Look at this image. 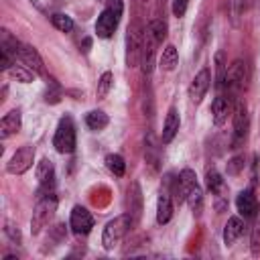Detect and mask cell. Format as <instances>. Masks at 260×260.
<instances>
[{"mask_svg": "<svg viewBox=\"0 0 260 260\" xmlns=\"http://www.w3.org/2000/svg\"><path fill=\"white\" fill-rule=\"evenodd\" d=\"M122 12H124V2L122 0H108V6L98 16L95 35L100 39H110L114 35V30L118 28V22H120Z\"/></svg>", "mask_w": 260, "mask_h": 260, "instance_id": "6da1fadb", "label": "cell"}, {"mask_svg": "<svg viewBox=\"0 0 260 260\" xmlns=\"http://www.w3.org/2000/svg\"><path fill=\"white\" fill-rule=\"evenodd\" d=\"M57 211V197L55 193H47L43 197H39L35 209H32V217H30V234L37 236L43 232V228L49 225V221L53 219Z\"/></svg>", "mask_w": 260, "mask_h": 260, "instance_id": "7a4b0ae2", "label": "cell"}, {"mask_svg": "<svg viewBox=\"0 0 260 260\" xmlns=\"http://www.w3.org/2000/svg\"><path fill=\"white\" fill-rule=\"evenodd\" d=\"M132 225H134V219L130 213H122V215L110 219L104 228V234H102V246L106 250H114L122 242V238L130 232Z\"/></svg>", "mask_w": 260, "mask_h": 260, "instance_id": "3957f363", "label": "cell"}, {"mask_svg": "<svg viewBox=\"0 0 260 260\" xmlns=\"http://www.w3.org/2000/svg\"><path fill=\"white\" fill-rule=\"evenodd\" d=\"M53 146L59 154H71L75 150V126L71 116H63L59 120L53 136Z\"/></svg>", "mask_w": 260, "mask_h": 260, "instance_id": "277c9868", "label": "cell"}, {"mask_svg": "<svg viewBox=\"0 0 260 260\" xmlns=\"http://www.w3.org/2000/svg\"><path fill=\"white\" fill-rule=\"evenodd\" d=\"M179 179H181V185H183V191H185V201L189 203L191 211L199 215L201 209H203V191H201V187L197 183L195 173L191 169H183Z\"/></svg>", "mask_w": 260, "mask_h": 260, "instance_id": "5b68a950", "label": "cell"}, {"mask_svg": "<svg viewBox=\"0 0 260 260\" xmlns=\"http://www.w3.org/2000/svg\"><path fill=\"white\" fill-rule=\"evenodd\" d=\"M142 41H144V28L140 26V22H132L126 30V65L128 67H134L140 63Z\"/></svg>", "mask_w": 260, "mask_h": 260, "instance_id": "8992f818", "label": "cell"}, {"mask_svg": "<svg viewBox=\"0 0 260 260\" xmlns=\"http://www.w3.org/2000/svg\"><path fill=\"white\" fill-rule=\"evenodd\" d=\"M205 187L215 199V209L223 211L228 207V185H225V181L221 179V175L217 173L215 167H207V171H205Z\"/></svg>", "mask_w": 260, "mask_h": 260, "instance_id": "52a82bcc", "label": "cell"}, {"mask_svg": "<svg viewBox=\"0 0 260 260\" xmlns=\"http://www.w3.org/2000/svg\"><path fill=\"white\" fill-rule=\"evenodd\" d=\"M32 162H35V146L24 144L12 154V158L6 165V171L10 175H22L32 167Z\"/></svg>", "mask_w": 260, "mask_h": 260, "instance_id": "ba28073f", "label": "cell"}, {"mask_svg": "<svg viewBox=\"0 0 260 260\" xmlns=\"http://www.w3.org/2000/svg\"><path fill=\"white\" fill-rule=\"evenodd\" d=\"M248 128H250L248 108H246V104L240 102L234 108V140H232V148H238L240 144H244V140L248 136Z\"/></svg>", "mask_w": 260, "mask_h": 260, "instance_id": "9c48e42d", "label": "cell"}, {"mask_svg": "<svg viewBox=\"0 0 260 260\" xmlns=\"http://www.w3.org/2000/svg\"><path fill=\"white\" fill-rule=\"evenodd\" d=\"M248 79H250V69H248V63L238 59L234 61L230 67H228V77H225V87L232 89V91H238V89H244L248 85Z\"/></svg>", "mask_w": 260, "mask_h": 260, "instance_id": "30bf717a", "label": "cell"}, {"mask_svg": "<svg viewBox=\"0 0 260 260\" xmlns=\"http://www.w3.org/2000/svg\"><path fill=\"white\" fill-rule=\"evenodd\" d=\"M156 45H158V41L154 39L150 26H146V28H144V41H142V53H140V67H142V73H144V75L152 73V69H154Z\"/></svg>", "mask_w": 260, "mask_h": 260, "instance_id": "8fae6325", "label": "cell"}, {"mask_svg": "<svg viewBox=\"0 0 260 260\" xmlns=\"http://www.w3.org/2000/svg\"><path fill=\"white\" fill-rule=\"evenodd\" d=\"M69 225L75 236H87L93 228V217L83 205H75L69 215Z\"/></svg>", "mask_w": 260, "mask_h": 260, "instance_id": "7c38bea8", "label": "cell"}, {"mask_svg": "<svg viewBox=\"0 0 260 260\" xmlns=\"http://www.w3.org/2000/svg\"><path fill=\"white\" fill-rule=\"evenodd\" d=\"M209 85H211V73H209L207 67H203V69L193 77V81H191V85H189V100H191V104H195V106L201 104V100H203V95L207 93Z\"/></svg>", "mask_w": 260, "mask_h": 260, "instance_id": "4fadbf2b", "label": "cell"}, {"mask_svg": "<svg viewBox=\"0 0 260 260\" xmlns=\"http://www.w3.org/2000/svg\"><path fill=\"white\" fill-rule=\"evenodd\" d=\"M234 108H236V106H234V98H232V95H225V93H219V95L213 100V104H211L213 124H215V126L225 124L228 116L234 114Z\"/></svg>", "mask_w": 260, "mask_h": 260, "instance_id": "5bb4252c", "label": "cell"}, {"mask_svg": "<svg viewBox=\"0 0 260 260\" xmlns=\"http://www.w3.org/2000/svg\"><path fill=\"white\" fill-rule=\"evenodd\" d=\"M37 181L41 185L39 189V197L47 195V193H53V185H55V167L49 158H43L39 165H37Z\"/></svg>", "mask_w": 260, "mask_h": 260, "instance_id": "9a60e30c", "label": "cell"}, {"mask_svg": "<svg viewBox=\"0 0 260 260\" xmlns=\"http://www.w3.org/2000/svg\"><path fill=\"white\" fill-rule=\"evenodd\" d=\"M236 207H238V213H240L244 219L254 217V213H256V209H258V199H256L254 191H252V189L240 191L238 197H236Z\"/></svg>", "mask_w": 260, "mask_h": 260, "instance_id": "2e32d148", "label": "cell"}, {"mask_svg": "<svg viewBox=\"0 0 260 260\" xmlns=\"http://www.w3.org/2000/svg\"><path fill=\"white\" fill-rule=\"evenodd\" d=\"M18 59L32 71V73H45V67H43V59L39 55V51L32 47V45H20V51H18Z\"/></svg>", "mask_w": 260, "mask_h": 260, "instance_id": "e0dca14e", "label": "cell"}, {"mask_svg": "<svg viewBox=\"0 0 260 260\" xmlns=\"http://www.w3.org/2000/svg\"><path fill=\"white\" fill-rule=\"evenodd\" d=\"M22 126V114L20 110H10L8 114H4V118L0 120V138H10L12 134H16Z\"/></svg>", "mask_w": 260, "mask_h": 260, "instance_id": "ac0fdd59", "label": "cell"}, {"mask_svg": "<svg viewBox=\"0 0 260 260\" xmlns=\"http://www.w3.org/2000/svg\"><path fill=\"white\" fill-rule=\"evenodd\" d=\"M173 217V195L160 187V193H158V199H156V221L162 225V223H169Z\"/></svg>", "mask_w": 260, "mask_h": 260, "instance_id": "d6986e66", "label": "cell"}, {"mask_svg": "<svg viewBox=\"0 0 260 260\" xmlns=\"http://www.w3.org/2000/svg\"><path fill=\"white\" fill-rule=\"evenodd\" d=\"M179 126H181V118H179L177 108H169V112H167V116H165V124H162L160 142H162V144H169V142L177 136Z\"/></svg>", "mask_w": 260, "mask_h": 260, "instance_id": "ffe728a7", "label": "cell"}, {"mask_svg": "<svg viewBox=\"0 0 260 260\" xmlns=\"http://www.w3.org/2000/svg\"><path fill=\"white\" fill-rule=\"evenodd\" d=\"M244 219L242 217H238V215H232L230 219H228V223H225V228H223V244L225 246H232L242 234H244Z\"/></svg>", "mask_w": 260, "mask_h": 260, "instance_id": "44dd1931", "label": "cell"}, {"mask_svg": "<svg viewBox=\"0 0 260 260\" xmlns=\"http://www.w3.org/2000/svg\"><path fill=\"white\" fill-rule=\"evenodd\" d=\"M128 203H130V215L134 219V223L140 219V213H142V193H140V185L134 181L128 189Z\"/></svg>", "mask_w": 260, "mask_h": 260, "instance_id": "7402d4cb", "label": "cell"}, {"mask_svg": "<svg viewBox=\"0 0 260 260\" xmlns=\"http://www.w3.org/2000/svg\"><path fill=\"white\" fill-rule=\"evenodd\" d=\"M215 87L217 89H223L225 87V77H228V61H225V53L223 51H217L215 57Z\"/></svg>", "mask_w": 260, "mask_h": 260, "instance_id": "603a6c76", "label": "cell"}, {"mask_svg": "<svg viewBox=\"0 0 260 260\" xmlns=\"http://www.w3.org/2000/svg\"><path fill=\"white\" fill-rule=\"evenodd\" d=\"M85 124H87L89 130L100 132V130H104V128L110 124V118H108V114H104L102 110H91V112L85 114Z\"/></svg>", "mask_w": 260, "mask_h": 260, "instance_id": "cb8c5ba5", "label": "cell"}, {"mask_svg": "<svg viewBox=\"0 0 260 260\" xmlns=\"http://www.w3.org/2000/svg\"><path fill=\"white\" fill-rule=\"evenodd\" d=\"M177 63H179V53H177L175 45H167V47L162 49V57H160V67H162L165 71H173V69L177 67Z\"/></svg>", "mask_w": 260, "mask_h": 260, "instance_id": "d4e9b609", "label": "cell"}, {"mask_svg": "<svg viewBox=\"0 0 260 260\" xmlns=\"http://www.w3.org/2000/svg\"><path fill=\"white\" fill-rule=\"evenodd\" d=\"M106 167H108V171H110L114 177H122V175L126 173V162H124V158H122L120 154H116V152L106 154Z\"/></svg>", "mask_w": 260, "mask_h": 260, "instance_id": "484cf974", "label": "cell"}, {"mask_svg": "<svg viewBox=\"0 0 260 260\" xmlns=\"http://www.w3.org/2000/svg\"><path fill=\"white\" fill-rule=\"evenodd\" d=\"M250 250L252 256H260V203L254 213V225H252V236H250Z\"/></svg>", "mask_w": 260, "mask_h": 260, "instance_id": "4316f807", "label": "cell"}, {"mask_svg": "<svg viewBox=\"0 0 260 260\" xmlns=\"http://www.w3.org/2000/svg\"><path fill=\"white\" fill-rule=\"evenodd\" d=\"M12 79H16V81H20V83H30L32 81V71L26 67V65H12L8 71H6Z\"/></svg>", "mask_w": 260, "mask_h": 260, "instance_id": "83f0119b", "label": "cell"}, {"mask_svg": "<svg viewBox=\"0 0 260 260\" xmlns=\"http://www.w3.org/2000/svg\"><path fill=\"white\" fill-rule=\"evenodd\" d=\"M112 85H114V75L110 71H104L102 77H100V81H98V89H95L98 100H106V95L110 93Z\"/></svg>", "mask_w": 260, "mask_h": 260, "instance_id": "f1b7e54d", "label": "cell"}, {"mask_svg": "<svg viewBox=\"0 0 260 260\" xmlns=\"http://www.w3.org/2000/svg\"><path fill=\"white\" fill-rule=\"evenodd\" d=\"M51 22H53V26H55L57 30H61V32H71V30H73V20H71V16H67V14H63V12H55V14L51 16Z\"/></svg>", "mask_w": 260, "mask_h": 260, "instance_id": "f546056e", "label": "cell"}, {"mask_svg": "<svg viewBox=\"0 0 260 260\" xmlns=\"http://www.w3.org/2000/svg\"><path fill=\"white\" fill-rule=\"evenodd\" d=\"M148 26H150V30H152V35H154V39L158 41V45L167 39V22L162 20V18H154L152 22H148Z\"/></svg>", "mask_w": 260, "mask_h": 260, "instance_id": "4dcf8cb0", "label": "cell"}, {"mask_svg": "<svg viewBox=\"0 0 260 260\" xmlns=\"http://www.w3.org/2000/svg\"><path fill=\"white\" fill-rule=\"evenodd\" d=\"M242 169H244V156H234L232 160H228V175L230 177L240 175Z\"/></svg>", "mask_w": 260, "mask_h": 260, "instance_id": "1f68e13d", "label": "cell"}, {"mask_svg": "<svg viewBox=\"0 0 260 260\" xmlns=\"http://www.w3.org/2000/svg\"><path fill=\"white\" fill-rule=\"evenodd\" d=\"M4 234L14 242V244H20L22 242V236H20V230L14 225V223H10V221H6V225H4Z\"/></svg>", "mask_w": 260, "mask_h": 260, "instance_id": "d6a6232c", "label": "cell"}, {"mask_svg": "<svg viewBox=\"0 0 260 260\" xmlns=\"http://www.w3.org/2000/svg\"><path fill=\"white\" fill-rule=\"evenodd\" d=\"M187 4H189V0H175V2H173V14H175V16H185Z\"/></svg>", "mask_w": 260, "mask_h": 260, "instance_id": "836d02e7", "label": "cell"}]
</instances>
